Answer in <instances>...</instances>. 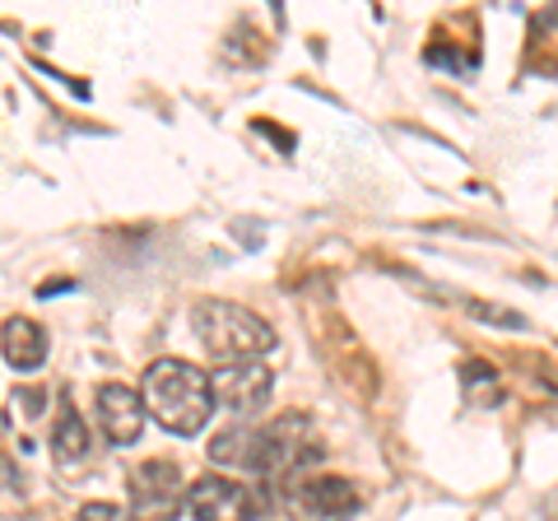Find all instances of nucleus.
<instances>
[{
    "mask_svg": "<svg viewBox=\"0 0 558 521\" xmlns=\"http://www.w3.org/2000/svg\"><path fill=\"white\" fill-rule=\"evenodd\" d=\"M98 428L102 438H108L112 447H131L140 443V433H145V401H140V391L121 387V381H108V387H98Z\"/></svg>",
    "mask_w": 558,
    "mask_h": 521,
    "instance_id": "423d86ee",
    "label": "nucleus"
},
{
    "mask_svg": "<svg viewBox=\"0 0 558 521\" xmlns=\"http://www.w3.org/2000/svg\"><path fill=\"white\" fill-rule=\"evenodd\" d=\"M0 354L14 373H33L47 363V331L33 317H10L0 326Z\"/></svg>",
    "mask_w": 558,
    "mask_h": 521,
    "instance_id": "6e6552de",
    "label": "nucleus"
},
{
    "mask_svg": "<svg viewBox=\"0 0 558 521\" xmlns=\"http://www.w3.org/2000/svg\"><path fill=\"white\" fill-rule=\"evenodd\" d=\"M191 326L215 363H247L275 350L270 322H260L252 307L229 303V299H205L191 307Z\"/></svg>",
    "mask_w": 558,
    "mask_h": 521,
    "instance_id": "f03ea898",
    "label": "nucleus"
},
{
    "mask_svg": "<svg viewBox=\"0 0 558 521\" xmlns=\"http://www.w3.org/2000/svg\"><path fill=\"white\" fill-rule=\"evenodd\" d=\"M80 521H140V517L131 508H121V502H84Z\"/></svg>",
    "mask_w": 558,
    "mask_h": 521,
    "instance_id": "9d476101",
    "label": "nucleus"
},
{
    "mask_svg": "<svg viewBox=\"0 0 558 521\" xmlns=\"http://www.w3.org/2000/svg\"><path fill=\"white\" fill-rule=\"evenodd\" d=\"M289 502L299 508L303 517L312 521H340L359 508V494H354V484L349 480H336V475H303L299 484H289Z\"/></svg>",
    "mask_w": 558,
    "mask_h": 521,
    "instance_id": "0eeeda50",
    "label": "nucleus"
},
{
    "mask_svg": "<svg viewBox=\"0 0 558 521\" xmlns=\"http://www.w3.org/2000/svg\"><path fill=\"white\" fill-rule=\"evenodd\" d=\"M140 401H145V414H154L178 438H196L215 414L209 377L186 359H154L140 381Z\"/></svg>",
    "mask_w": 558,
    "mask_h": 521,
    "instance_id": "f257e3e1",
    "label": "nucleus"
},
{
    "mask_svg": "<svg viewBox=\"0 0 558 521\" xmlns=\"http://www.w3.org/2000/svg\"><path fill=\"white\" fill-rule=\"evenodd\" d=\"M186 508L196 521H256L266 512V498L242 480L201 475L196 484H186Z\"/></svg>",
    "mask_w": 558,
    "mask_h": 521,
    "instance_id": "39448f33",
    "label": "nucleus"
},
{
    "mask_svg": "<svg viewBox=\"0 0 558 521\" xmlns=\"http://www.w3.org/2000/svg\"><path fill=\"white\" fill-rule=\"evenodd\" d=\"M126 489H131V512L140 521H172L186 502L182 471H178V461H168V457L140 461L126 475Z\"/></svg>",
    "mask_w": 558,
    "mask_h": 521,
    "instance_id": "20e7f679",
    "label": "nucleus"
},
{
    "mask_svg": "<svg viewBox=\"0 0 558 521\" xmlns=\"http://www.w3.org/2000/svg\"><path fill=\"white\" fill-rule=\"evenodd\" d=\"M89 447H94V433L84 424V414H75L65 405L57 414V428H51V451H57V461H84Z\"/></svg>",
    "mask_w": 558,
    "mask_h": 521,
    "instance_id": "1a4fd4ad",
    "label": "nucleus"
},
{
    "mask_svg": "<svg viewBox=\"0 0 558 521\" xmlns=\"http://www.w3.org/2000/svg\"><path fill=\"white\" fill-rule=\"evenodd\" d=\"M270 391H275V373L260 359L219 363V368L209 373V396H215L219 410L238 414V424H252L256 414L270 405Z\"/></svg>",
    "mask_w": 558,
    "mask_h": 521,
    "instance_id": "7ed1b4c3",
    "label": "nucleus"
}]
</instances>
